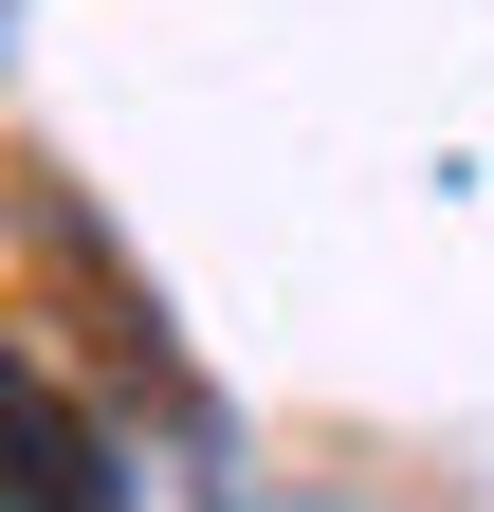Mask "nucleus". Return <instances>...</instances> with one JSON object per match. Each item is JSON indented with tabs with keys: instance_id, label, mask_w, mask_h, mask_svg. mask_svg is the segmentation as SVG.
Masks as SVG:
<instances>
[{
	"instance_id": "1",
	"label": "nucleus",
	"mask_w": 494,
	"mask_h": 512,
	"mask_svg": "<svg viewBox=\"0 0 494 512\" xmlns=\"http://www.w3.org/2000/svg\"><path fill=\"white\" fill-rule=\"evenodd\" d=\"M0 512H129L110 439L55 403V366H37V348H0Z\"/></svg>"
}]
</instances>
